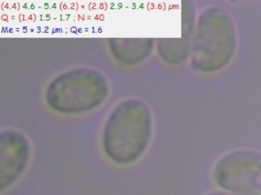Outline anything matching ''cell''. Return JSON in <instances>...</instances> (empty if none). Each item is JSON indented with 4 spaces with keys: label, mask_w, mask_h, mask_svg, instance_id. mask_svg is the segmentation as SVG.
Here are the masks:
<instances>
[{
    "label": "cell",
    "mask_w": 261,
    "mask_h": 195,
    "mask_svg": "<svg viewBox=\"0 0 261 195\" xmlns=\"http://www.w3.org/2000/svg\"><path fill=\"white\" fill-rule=\"evenodd\" d=\"M206 195H236L233 193H229L227 191H221V190H215V191H212L210 193H207Z\"/></svg>",
    "instance_id": "cell-4"
},
{
    "label": "cell",
    "mask_w": 261,
    "mask_h": 195,
    "mask_svg": "<svg viewBox=\"0 0 261 195\" xmlns=\"http://www.w3.org/2000/svg\"><path fill=\"white\" fill-rule=\"evenodd\" d=\"M30 157L28 143L19 138L8 139L2 142L1 152V190L9 188L22 175Z\"/></svg>",
    "instance_id": "cell-3"
},
{
    "label": "cell",
    "mask_w": 261,
    "mask_h": 195,
    "mask_svg": "<svg viewBox=\"0 0 261 195\" xmlns=\"http://www.w3.org/2000/svg\"><path fill=\"white\" fill-rule=\"evenodd\" d=\"M215 184L236 195H261V153L240 150L220 158L212 172Z\"/></svg>",
    "instance_id": "cell-2"
},
{
    "label": "cell",
    "mask_w": 261,
    "mask_h": 195,
    "mask_svg": "<svg viewBox=\"0 0 261 195\" xmlns=\"http://www.w3.org/2000/svg\"><path fill=\"white\" fill-rule=\"evenodd\" d=\"M234 27L229 17L218 9L201 15L194 47L195 61L204 71H215L230 61L235 49Z\"/></svg>",
    "instance_id": "cell-1"
}]
</instances>
